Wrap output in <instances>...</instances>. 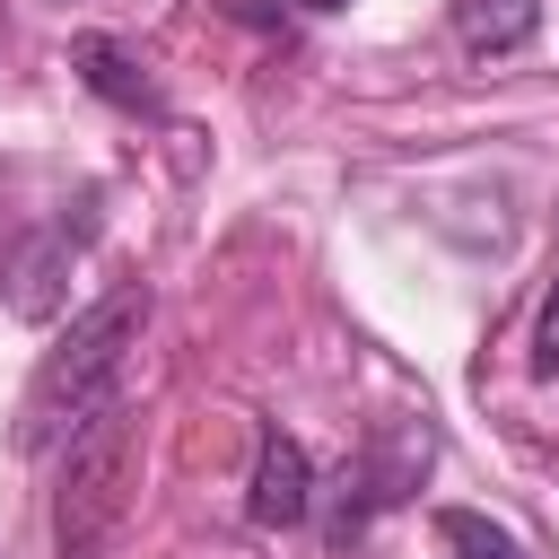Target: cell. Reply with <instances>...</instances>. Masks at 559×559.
I'll return each mask as SVG.
<instances>
[{"label":"cell","mask_w":559,"mask_h":559,"mask_svg":"<svg viewBox=\"0 0 559 559\" xmlns=\"http://www.w3.org/2000/svg\"><path fill=\"white\" fill-rule=\"evenodd\" d=\"M140 323H148V288L122 280L105 288L87 314H70L52 332V349L35 358L26 376V402H17V454H70V437H87L122 393V367L140 349Z\"/></svg>","instance_id":"1"},{"label":"cell","mask_w":559,"mask_h":559,"mask_svg":"<svg viewBox=\"0 0 559 559\" xmlns=\"http://www.w3.org/2000/svg\"><path fill=\"white\" fill-rule=\"evenodd\" d=\"M70 61H79V79H87L105 105H122V114H157V105H166L157 79H148V61H140L131 44H114V35H79Z\"/></svg>","instance_id":"4"},{"label":"cell","mask_w":559,"mask_h":559,"mask_svg":"<svg viewBox=\"0 0 559 559\" xmlns=\"http://www.w3.org/2000/svg\"><path fill=\"white\" fill-rule=\"evenodd\" d=\"M533 367H542V376H559V280H550V297H542V323H533Z\"/></svg>","instance_id":"7"},{"label":"cell","mask_w":559,"mask_h":559,"mask_svg":"<svg viewBox=\"0 0 559 559\" xmlns=\"http://www.w3.org/2000/svg\"><path fill=\"white\" fill-rule=\"evenodd\" d=\"M122 507H131V411L114 402L87 437H70V463H61V489H52L61 559H105V542L122 533Z\"/></svg>","instance_id":"2"},{"label":"cell","mask_w":559,"mask_h":559,"mask_svg":"<svg viewBox=\"0 0 559 559\" xmlns=\"http://www.w3.org/2000/svg\"><path fill=\"white\" fill-rule=\"evenodd\" d=\"M297 9H349V0H297Z\"/></svg>","instance_id":"8"},{"label":"cell","mask_w":559,"mask_h":559,"mask_svg":"<svg viewBox=\"0 0 559 559\" xmlns=\"http://www.w3.org/2000/svg\"><path fill=\"white\" fill-rule=\"evenodd\" d=\"M437 542H445L454 559H533L507 524H489V515H472V507H437Z\"/></svg>","instance_id":"6"},{"label":"cell","mask_w":559,"mask_h":559,"mask_svg":"<svg viewBox=\"0 0 559 559\" xmlns=\"http://www.w3.org/2000/svg\"><path fill=\"white\" fill-rule=\"evenodd\" d=\"M533 26H542V0H454V35H463V52H480V61L533 44Z\"/></svg>","instance_id":"5"},{"label":"cell","mask_w":559,"mask_h":559,"mask_svg":"<svg viewBox=\"0 0 559 559\" xmlns=\"http://www.w3.org/2000/svg\"><path fill=\"white\" fill-rule=\"evenodd\" d=\"M245 515L262 524V533H288V524H306L314 515V463H306V445L297 437H262V454H253V489H245Z\"/></svg>","instance_id":"3"}]
</instances>
